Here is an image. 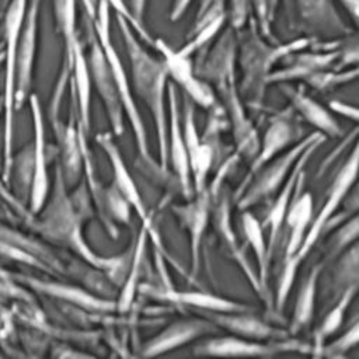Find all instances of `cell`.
Wrapping results in <instances>:
<instances>
[{
    "instance_id": "39",
    "label": "cell",
    "mask_w": 359,
    "mask_h": 359,
    "mask_svg": "<svg viewBox=\"0 0 359 359\" xmlns=\"http://www.w3.org/2000/svg\"><path fill=\"white\" fill-rule=\"evenodd\" d=\"M358 76V67L353 66L352 69H342V70H335V69H325V70H320L313 73L311 76H309L304 81L318 90V91H324L328 90L331 87L344 84V83H349L352 80H355Z\"/></svg>"
},
{
    "instance_id": "13",
    "label": "cell",
    "mask_w": 359,
    "mask_h": 359,
    "mask_svg": "<svg viewBox=\"0 0 359 359\" xmlns=\"http://www.w3.org/2000/svg\"><path fill=\"white\" fill-rule=\"evenodd\" d=\"M293 4L296 27L307 38L317 41V36H325V41H332L353 32L332 0H293Z\"/></svg>"
},
{
    "instance_id": "15",
    "label": "cell",
    "mask_w": 359,
    "mask_h": 359,
    "mask_svg": "<svg viewBox=\"0 0 359 359\" xmlns=\"http://www.w3.org/2000/svg\"><path fill=\"white\" fill-rule=\"evenodd\" d=\"M300 132L302 130L299 128V123L296 122L293 114L290 112V108L282 111L280 114L275 115L271 119V122L264 133V137L258 144V150H257L255 156L251 158L250 170L245 174L243 182L240 184V187L234 195V201L244 191V188L248 185L251 178L269 160L276 157L282 150L292 146V143H294L300 137Z\"/></svg>"
},
{
    "instance_id": "33",
    "label": "cell",
    "mask_w": 359,
    "mask_h": 359,
    "mask_svg": "<svg viewBox=\"0 0 359 359\" xmlns=\"http://www.w3.org/2000/svg\"><path fill=\"white\" fill-rule=\"evenodd\" d=\"M323 268H324V261L314 264L300 285V289H299L296 300H294L290 327L287 331L290 335L299 334L304 327H307L310 324V321L313 318L316 296H317V286H318V279L323 272Z\"/></svg>"
},
{
    "instance_id": "21",
    "label": "cell",
    "mask_w": 359,
    "mask_h": 359,
    "mask_svg": "<svg viewBox=\"0 0 359 359\" xmlns=\"http://www.w3.org/2000/svg\"><path fill=\"white\" fill-rule=\"evenodd\" d=\"M137 292L149 299L195 309L198 311H251L252 307L248 304L230 300L208 292H195V290H175L172 287H161L151 285H139Z\"/></svg>"
},
{
    "instance_id": "37",
    "label": "cell",
    "mask_w": 359,
    "mask_h": 359,
    "mask_svg": "<svg viewBox=\"0 0 359 359\" xmlns=\"http://www.w3.org/2000/svg\"><path fill=\"white\" fill-rule=\"evenodd\" d=\"M338 262L335 266V272L332 275V292L335 297L349 285L358 283L359 279V251L358 245L351 244L344 252L338 257Z\"/></svg>"
},
{
    "instance_id": "19",
    "label": "cell",
    "mask_w": 359,
    "mask_h": 359,
    "mask_svg": "<svg viewBox=\"0 0 359 359\" xmlns=\"http://www.w3.org/2000/svg\"><path fill=\"white\" fill-rule=\"evenodd\" d=\"M194 102L185 95L182 104V136L188 156L189 172L194 192H199L206 187V178L213 165V158L216 151L210 144L202 140L196 122H195V109Z\"/></svg>"
},
{
    "instance_id": "32",
    "label": "cell",
    "mask_w": 359,
    "mask_h": 359,
    "mask_svg": "<svg viewBox=\"0 0 359 359\" xmlns=\"http://www.w3.org/2000/svg\"><path fill=\"white\" fill-rule=\"evenodd\" d=\"M70 87L76 95L77 116L84 132L88 135L91 129V77L87 65V57L84 55L83 46L79 42L73 49L72 73L69 80Z\"/></svg>"
},
{
    "instance_id": "28",
    "label": "cell",
    "mask_w": 359,
    "mask_h": 359,
    "mask_svg": "<svg viewBox=\"0 0 359 359\" xmlns=\"http://www.w3.org/2000/svg\"><path fill=\"white\" fill-rule=\"evenodd\" d=\"M215 202H216V205H215V227H216V230L220 236L222 243L224 244V248L231 255V258L236 259L237 265L241 268V271L247 276L252 289L268 304V302H269L268 293L264 290V287L259 282L258 273L255 272V269L251 268L250 262L247 261V257L244 255L243 248L238 245V243L236 240L234 230H233V226H231V205H230L231 201H230V196L223 194L219 199L216 198Z\"/></svg>"
},
{
    "instance_id": "47",
    "label": "cell",
    "mask_w": 359,
    "mask_h": 359,
    "mask_svg": "<svg viewBox=\"0 0 359 359\" xmlns=\"http://www.w3.org/2000/svg\"><path fill=\"white\" fill-rule=\"evenodd\" d=\"M191 3H192V0H172L170 15H168L170 20L174 22V21H178L180 18H182V15L185 14V11L188 10Z\"/></svg>"
},
{
    "instance_id": "6",
    "label": "cell",
    "mask_w": 359,
    "mask_h": 359,
    "mask_svg": "<svg viewBox=\"0 0 359 359\" xmlns=\"http://www.w3.org/2000/svg\"><path fill=\"white\" fill-rule=\"evenodd\" d=\"M28 0H10L1 20L3 22V146H1V180L10 182V170L14 154V129H15V57L21 28L25 18Z\"/></svg>"
},
{
    "instance_id": "46",
    "label": "cell",
    "mask_w": 359,
    "mask_h": 359,
    "mask_svg": "<svg viewBox=\"0 0 359 359\" xmlns=\"http://www.w3.org/2000/svg\"><path fill=\"white\" fill-rule=\"evenodd\" d=\"M50 349H52L50 355L56 356V358H86V356H90V353H86V352H81V351H74L73 348H70L65 344H60V342H55Z\"/></svg>"
},
{
    "instance_id": "20",
    "label": "cell",
    "mask_w": 359,
    "mask_h": 359,
    "mask_svg": "<svg viewBox=\"0 0 359 359\" xmlns=\"http://www.w3.org/2000/svg\"><path fill=\"white\" fill-rule=\"evenodd\" d=\"M213 198L205 187L202 191L195 192V198L184 205H174L172 212L187 230L189 236V255H191V273L195 278L201 265V247L203 236L210 219Z\"/></svg>"
},
{
    "instance_id": "14",
    "label": "cell",
    "mask_w": 359,
    "mask_h": 359,
    "mask_svg": "<svg viewBox=\"0 0 359 359\" xmlns=\"http://www.w3.org/2000/svg\"><path fill=\"white\" fill-rule=\"evenodd\" d=\"M17 282L34 290L39 294L48 296L49 299H55L59 302L69 303L77 309H83L86 311L94 313H112L116 311L115 300L107 299L104 296H97L90 290L83 287L69 285L57 280H48L38 276L21 273V272H8Z\"/></svg>"
},
{
    "instance_id": "43",
    "label": "cell",
    "mask_w": 359,
    "mask_h": 359,
    "mask_svg": "<svg viewBox=\"0 0 359 359\" xmlns=\"http://www.w3.org/2000/svg\"><path fill=\"white\" fill-rule=\"evenodd\" d=\"M248 1H250V7L255 13L254 20L257 22V27L261 35L265 39H271L272 42H275L272 35V20L275 17V11L271 6V1L269 0H248Z\"/></svg>"
},
{
    "instance_id": "24",
    "label": "cell",
    "mask_w": 359,
    "mask_h": 359,
    "mask_svg": "<svg viewBox=\"0 0 359 359\" xmlns=\"http://www.w3.org/2000/svg\"><path fill=\"white\" fill-rule=\"evenodd\" d=\"M167 146H168V158L175 175V180L180 185V189L185 198L191 196L192 181L188 164L187 149L182 136L181 115L178 105V94L174 84H168V118H167Z\"/></svg>"
},
{
    "instance_id": "25",
    "label": "cell",
    "mask_w": 359,
    "mask_h": 359,
    "mask_svg": "<svg viewBox=\"0 0 359 359\" xmlns=\"http://www.w3.org/2000/svg\"><path fill=\"white\" fill-rule=\"evenodd\" d=\"M217 327L205 317L178 320L150 338L142 348V356H157L174 351L199 337L213 334Z\"/></svg>"
},
{
    "instance_id": "16",
    "label": "cell",
    "mask_w": 359,
    "mask_h": 359,
    "mask_svg": "<svg viewBox=\"0 0 359 359\" xmlns=\"http://www.w3.org/2000/svg\"><path fill=\"white\" fill-rule=\"evenodd\" d=\"M236 60L237 32L229 25L219 32L209 50H205L198 57L194 69L202 80H209L219 88L230 81H236Z\"/></svg>"
},
{
    "instance_id": "45",
    "label": "cell",
    "mask_w": 359,
    "mask_h": 359,
    "mask_svg": "<svg viewBox=\"0 0 359 359\" xmlns=\"http://www.w3.org/2000/svg\"><path fill=\"white\" fill-rule=\"evenodd\" d=\"M328 108H330L331 112H335V114L342 115V116H345L348 119H352V121H358V109L352 105L344 104L339 100H331L328 102Z\"/></svg>"
},
{
    "instance_id": "29",
    "label": "cell",
    "mask_w": 359,
    "mask_h": 359,
    "mask_svg": "<svg viewBox=\"0 0 359 359\" xmlns=\"http://www.w3.org/2000/svg\"><path fill=\"white\" fill-rule=\"evenodd\" d=\"M217 90L226 102L224 112H227V116L233 126L234 142L237 146L236 151L241 157L252 158L258 150L259 139H258V135H257L251 121L245 115L244 105H243V102L238 97L237 88H236V81H230V83L219 87Z\"/></svg>"
},
{
    "instance_id": "40",
    "label": "cell",
    "mask_w": 359,
    "mask_h": 359,
    "mask_svg": "<svg viewBox=\"0 0 359 359\" xmlns=\"http://www.w3.org/2000/svg\"><path fill=\"white\" fill-rule=\"evenodd\" d=\"M104 213L105 217L115 224V222L128 224L130 219V206L123 199V196L119 194V191L115 188V185H109L104 188Z\"/></svg>"
},
{
    "instance_id": "52",
    "label": "cell",
    "mask_w": 359,
    "mask_h": 359,
    "mask_svg": "<svg viewBox=\"0 0 359 359\" xmlns=\"http://www.w3.org/2000/svg\"><path fill=\"white\" fill-rule=\"evenodd\" d=\"M269 1H271V6H272L273 11L276 13V8H278V3H279V0H269Z\"/></svg>"
},
{
    "instance_id": "5",
    "label": "cell",
    "mask_w": 359,
    "mask_h": 359,
    "mask_svg": "<svg viewBox=\"0 0 359 359\" xmlns=\"http://www.w3.org/2000/svg\"><path fill=\"white\" fill-rule=\"evenodd\" d=\"M247 22V28L244 25L241 29L236 31L237 49L243 70V90L250 91L254 100L252 102L259 104L272 67L279 63L283 56L310 48L314 39L300 36L286 43H268L261 35L254 17L250 15Z\"/></svg>"
},
{
    "instance_id": "30",
    "label": "cell",
    "mask_w": 359,
    "mask_h": 359,
    "mask_svg": "<svg viewBox=\"0 0 359 359\" xmlns=\"http://www.w3.org/2000/svg\"><path fill=\"white\" fill-rule=\"evenodd\" d=\"M306 180L304 170L299 174L294 192L292 196V203H289L283 226H286V247H285V259L294 255L300 247L303 237L307 231V227L313 215V198L310 192H303Z\"/></svg>"
},
{
    "instance_id": "17",
    "label": "cell",
    "mask_w": 359,
    "mask_h": 359,
    "mask_svg": "<svg viewBox=\"0 0 359 359\" xmlns=\"http://www.w3.org/2000/svg\"><path fill=\"white\" fill-rule=\"evenodd\" d=\"M153 46L160 52L168 77L184 90L185 95L194 104L202 108H210L216 102L212 88L196 74L189 56L181 55L160 38L154 39Z\"/></svg>"
},
{
    "instance_id": "34",
    "label": "cell",
    "mask_w": 359,
    "mask_h": 359,
    "mask_svg": "<svg viewBox=\"0 0 359 359\" xmlns=\"http://www.w3.org/2000/svg\"><path fill=\"white\" fill-rule=\"evenodd\" d=\"M147 240H149V234H147L146 229L142 226L136 240L133 241L130 262H129L126 275L121 283L122 289L119 292L118 299L115 300L116 311H121V313L128 311L133 304V299L137 292L139 279H140V273H142V264H143V257L146 252Z\"/></svg>"
},
{
    "instance_id": "18",
    "label": "cell",
    "mask_w": 359,
    "mask_h": 359,
    "mask_svg": "<svg viewBox=\"0 0 359 359\" xmlns=\"http://www.w3.org/2000/svg\"><path fill=\"white\" fill-rule=\"evenodd\" d=\"M53 17L56 29L63 41V60L59 79L56 81L52 98H50V112H57L60 102L70 80L73 49L80 42L77 35V0H52Z\"/></svg>"
},
{
    "instance_id": "35",
    "label": "cell",
    "mask_w": 359,
    "mask_h": 359,
    "mask_svg": "<svg viewBox=\"0 0 359 359\" xmlns=\"http://www.w3.org/2000/svg\"><path fill=\"white\" fill-rule=\"evenodd\" d=\"M358 292V283H352L346 286L338 296L334 303V306L330 309V311L325 314L317 330L314 331V342L311 345L310 353L314 356H318V352L321 346L325 344V339L334 335L339 327L344 323V317L346 310L349 309L355 294Z\"/></svg>"
},
{
    "instance_id": "38",
    "label": "cell",
    "mask_w": 359,
    "mask_h": 359,
    "mask_svg": "<svg viewBox=\"0 0 359 359\" xmlns=\"http://www.w3.org/2000/svg\"><path fill=\"white\" fill-rule=\"evenodd\" d=\"M358 231H359V219L355 212L352 213L351 217H346L334 229V233L328 240L325 261L337 258L351 244H353L358 237Z\"/></svg>"
},
{
    "instance_id": "41",
    "label": "cell",
    "mask_w": 359,
    "mask_h": 359,
    "mask_svg": "<svg viewBox=\"0 0 359 359\" xmlns=\"http://www.w3.org/2000/svg\"><path fill=\"white\" fill-rule=\"evenodd\" d=\"M227 0H201L195 20L192 22V27L188 31V35L194 34L203 25L213 22V21H223L227 20Z\"/></svg>"
},
{
    "instance_id": "11",
    "label": "cell",
    "mask_w": 359,
    "mask_h": 359,
    "mask_svg": "<svg viewBox=\"0 0 359 359\" xmlns=\"http://www.w3.org/2000/svg\"><path fill=\"white\" fill-rule=\"evenodd\" d=\"M27 104L31 109L32 118V140H31V158H32V177L28 196V210L35 215L45 203L49 189L50 178L48 170V146L45 136V119L39 98L31 93Z\"/></svg>"
},
{
    "instance_id": "26",
    "label": "cell",
    "mask_w": 359,
    "mask_h": 359,
    "mask_svg": "<svg viewBox=\"0 0 359 359\" xmlns=\"http://www.w3.org/2000/svg\"><path fill=\"white\" fill-rule=\"evenodd\" d=\"M202 317L212 321L217 328L229 331L231 335L255 339V341H275L290 337L282 328L271 325L269 323L258 318L250 311H199Z\"/></svg>"
},
{
    "instance_id": "4",
    "label": "cell",
    "mask_w": 359,
    "mask_h": 359,
    "mask_svg": "<svg viewBox=\"0 0 359 359\" xmlns=\"http://www.w3.org/2000/svg\"><path fill=\"white\" fill-rule=\"evenodd\" d=\"M81 1H83V7L88 11V14L91 17V24H93L94 32L98 38V42L102 48V52H104L105 59L108 62V66L111 69V73H112V77H114V81H115V86H116L118 94H119V100H121V104H122V108H123V114L126 115V119L130 123V128L133 130L137 153H139L142 161L146 165H149L153 172L165 174L167 171H164L160 167V164L150 154L146 128H144L143 119L140 116L139 108L135 102L128 73L123 69L122 60H121V57H119L114 43H112L111 29H109L111 28L109 6L105 0H98L95 7L93 6L91 0H81Z\"/></svg>"
},
{
    "instance_id": "31",
    "label": "cell",
    "mask_w": 359,
    "mask_h": 359,
    "mask_svg": "<svg viewBox=\"0 0 359 359\" xmlns=\"http://www.w3.org/2000/svg\"><path fill=\"white\" fill-rule=\"evenodd\" d=\"M283 94L290 101L292 111H296L307 123L314 126L324 136L338 137L342 135V128L331 114V111L321 104H318L313 97H310L302 86L290 87L283 86Z\"/></svg>"
},
{
    "instance_id": "9",
    "label": "cell",
    "mask_w": 359,
    "mask_h": 359,
    "mask_svg": "<svg viewBox=\"0 0 359 359\" xmlns=\"http://www.w3.org/2000/svg\"><path fill=\"white\" fill-rule=\"evenodd\" d=\"M97 143L101 146V149L104 150V153L107 154L109 164L112 167V172H114V185L115 188L119 191V194L123 196V199L129 203L130 209H133L136 212V215L139 216V219L142 220V226L146 229L149 238L153 241L154 247L158 248V252L163 254L164 257H168V252L164 250L161 238L158 236V233L156 231V229L153 227L151 223V217L150 213L140 196L139 188L135 182V180L132 178L119 149L116 147L112 136L109 132H104V133H98L95 136Z\"/></svg>"
},
{
    "instance_id": "27",
    "label": "cell",
    "mask_w": 359,
    "mask_h": 359,
    "mask_svg": "<svg viewBox=\"0 0 359 359\" xmlns=\"http://www.w3.org/2000/svg\"><path fill=\"white\" fill-rule=\"evenodd\" d=\"M304 50V49H302ZM292 52L280 59L282 67L272 70L266 79L268 84L285 83L290 80H306L316 72L331 69L338 59V46L335 49H314V52Z\"/></svg>"
},
{
    "instance_id": "36",
    "label": "cell",
    "mask_w": 359,
    "mask_h": 359,
    "mask_svg": "<svg viewBox=\"0 0 359 359\" xmlns=\"http://www.w3.org/2000/svg\"><path fill=\"white\" fill-rule=\"evenodd\" d=\"M241 227H243L245 240H247L250 248L252 250V254L257 258V262H258L257 273H258L259 282H261L264 290L268 293L266 280H268V275H269L271 259L268 257V247H266V240L264 236V227L259 223V220L248 209H244V212L241 215Z\"/></svg>"
},
{
    "instance_id": "10",
    "label": "cell",
    "mask_w": 359,
    "mask_h": 359,
    "mask_svg": "<svg viewBox=\"0 0 359 359\" xmlns=\"http://www.w3.org/2000/svg\"><path fill=\"white\" fill-rule=\"evenodd\" d=\"M285 351H300L310 353L311 345L292 337L269 342L248 339L237 335L209 338L192 349L198 356H272Z\"/></svg>"
},
{
    "instance_id": "7",
    "label": "cell",
    "mask_w": 359,
    "mask_h": 359,
    "mask_svg": "<svg viewBox=\"0 0 359 359\" xmlns=\"http://www.w3.org/2000/svg\"><path fill=\"white\" fill-rule=\"evenodd\" d=\"M323 133L313 132L307 135L306 137H302L297 140L293 146H289L285 153L280 156L273 157L269 160L248 182V185L244 188V191L237 196V208L238 209H248L265 198L271 196L286 181L287 175L290 174L293 165L302 156V153L307 149L310 143H313L317 137H320Z\"/></svg>"
},
{
    "instance_id": "1",
    "label": "cell",
    "mask_w": 359,
    "mask_h": 359,
    "mask_svg": "<svg viewBox=\"0 0 359 359\" xmlns=\"http://www.w3.org/2000/svg\"><path fill=\"white\" fill-rule=\"evenodd\" d=\"M91 202L84 181L69 194V187L56 163L55 178L43 206L35 215H29L25 223L45 241L72 251L87 265L101 271L111 282L121 285L130 262L133 243L128 251L114 257H102L93 251L83 234L84 222L91 216Z\"/></svg>"
},
{
    "instance_id": "23",
    "label": "cell",
    "mask_w": 359,
    "mask_h": 359,
    "mask_svg": "<svg viewBox=\"0 0 359 359\" xmlns=\"http://www.w3.org/2000/svg\"><path fill=\"white\" fill-rule=\"evenodd\" d=\"M70 94H72V108H70V116L67 122H62L59 116L50 118V123L57 142V153H59L57 164L62 170V174L67 187L76 185L79 182L80 172L83 171L81 150L79 143L77 105H76V95L72 87H70Z\"/></svg>"
},
{
    "instance_id": "22",
    "label": "cell",
    "mask_w": 359,
    "mask_h": 359,
    "mask_svg": "<svg viewBox=\"0 0 359 359\" xmlns=\"http://www.w3.org/2000/svg\"><path fill=\"white\" fill-rule=\"evenodd\" d=\"M325 140V136L321 135L320 137H317L313 143H310L307 146V149L302 153V156L299 157V160L296 161V164L293 165L290 174L287 175L286 181L283 182V185L280 187L279 194L276 195L275 202L272 203L271 209L268 210L265 219H264V224L262 227L268 230V241H266V247H268V257L272 261V257L276 251V245L280 240V233L283 229V222H285V216L290 203V199L293 196L294 192V187L299 178V174L306 168L307 163L310 161L313 153L318 149V146Z\"/></svg>"
},
{
    "instance_id": "12",
    "label": "cell",
    "mask_w": 359,
    "mask_h": 359,
    "mask_svg": "<svg viewBox=\"0 0 359 359\" xmlns=\"http://www.w3.org/2000/svg\"><path fill=\"white\" fill-rule=\"evenodd\" d=\"M41 0H28L15 57V111L18 112L32 93L38 48V21Z\"/></svg>"
},
{
    "instance_id": "3",
    "label": "cell",
    "mask_w": 359,
    "mask_h": 359,
    "mask_svg": "<svg viewBox=\"0 0 359 359\" xmlns=\"http://www.w3.org/2000/svg\"><path fill=\"white\" fill-rule=\"evenodd\" d=\"M358 158H359L358 146L353 144L352 153L348 156L346 161L342 164L338 174L332 180V184L328 188V195H327L324 205L318 210L317 216L313 220H310V224L307 227V231L303 237L300 247L297 248V251L294 252L293 257L283 259V268H282V272H280V276L278 280V286H276V292H275V307L278 311L283 309V306L287 300V296H289L290 287L293 285V280L296 278L299 265L310 254L311 248L316 245V243L318 241L321 234L328 231L330 227L335 229L338 226V224H334L335 222H342L346 217H349V215L348 216L344 215L337 219L335 212L339 208L344 198L346 196V194L349 192V189L352 188V185L355 184L356 174H358Z\"/></svg>"
},
{
    "instance_id": "42",
    "label": "cell",
    "mask_w": 359,
    "mask_h": 359,
    "mask_svg": "<svg viewBox=\"0 0 359 359\" xmlns=\"http://www.w3.org/2000/svg\"><path fill=\"white\" fill-rule=\"evenodd\" d=\"M359 339V321L355 320L351 327L341 334L337 339L331 341L330 344H324L318 352V356L327 358H342L345 356L352 348L356 346Z\"/></svg>"
},
{
    "instance_id": "51",
    "label": "cell",
    "mask_w": 359,
    "mask_h": 359,
    "mask_svg": "<svg viewBox=\"0 0 359 359\" xmlns=\"http://www.w3.org/2000/svg\"><path fill=\"white\" fill-rule=\"evenodd\" d=\"M0 122H3V97L1 95H0Z\"/></svg>"
},
{
    "instance_id": "8",
    "label": "cell",
    "mask_w": 359,
    "mask_h": 359,
    "mask_svg": "<svg viewBox=\"0 0 359 359\" xmlns=\"http://www.w3.org/2000/svg\"><path fill=\"white\" fill-rule=\"evenodd\" d=\"M84 20H86V29H87L88 45H90L88 56L86 57H87V65L90 70L91 84H94L104 104L114 135L119 136L123 133V108L119 100V94H118L111 69L108 66V62L105 59V55L102 52V48L94 32L91 17L86 8H84Z\"/></svg>"
},
{
    "instance_id": "48",
    "label": "cell",
    "mask_w": 359,
    "mask_h": 359,
    "mask_svg": "<svg viewBox=\"0 0 359 359\" xmlns=\"http://www.w3.org/2000/svg\"><path fill=\"white\" fill-rule=\"evenodd\" d=\"M146 7H147V0H129V10L140 24H143Z\"/></svg>"
},
{
    "instance_id": "50",
    "label": "cell",
    "mask_w": 359,
    "mask_h": 359,
    "mask_svg": "<svg viewBox=\"0 0 359 359\" xmlns=\"http://www.w3.org/2000/svg\"><path fill=\"white\" fill-rule=\"evenodd\" d=\"M8 3H10V0H0V21L4 17V13H6L7 7H8Z\"/></svg>"
},
{
    "instance_id": "2",
    "label": "cell",
    "mask_w": 359,
    "mask_h": 359,
    "mask_svg": "<svg viewBox=\"0 0 359 359\" xmlns=\"http://www.w3.org/2000/svg\"><path fill=\"white\" fill-rule=\"evenodd\" d=\"M116 24L123 39L129 67L130 79L135 93L146 104L154 122L160 167L167 171L168 168V146H167V108H165V93H167V69L163 57L153 56L140 42L130 24L119 14H115Z\"/></svg>"
},
{
    "instance_id": "49",
    "label": "cell",
    "mask_w": 359,
    "mask_h": 359,
    "mask_svg": "<svg viewBox=\"0 0 359 359\" xmlns=\"http://www.w3.org/2000/svg\"><path fill=\"white\" fill-rule=\"evenodd\" d=\"M339 1L351 15L353 24L356 25L359 20V0H339Z\"/></svg>"
},
{
    "instance_id": "44",
    "label": "cell",
    "mask_w": 359,
    "mask_h": 359,
    "mask_svg": "<svg viewBox=\"0 0 359 359\" xmlns=\"http://www.w3.org/2000/svg\"><path fill=\"white\" fill-rule=\"evenodd\" d=\"M105 1L108 3L109 7H112V8L115 10V14L122 15V17L130 24V27L135 29V32L139 35L140 39H144L147 43L153 45L154 39L150 36V34L147 32V29L144 28V25L140 24V22L133 17V14H132L130 10L128 8V6L123 3V0H105Z\"/></svg>"
}]
</instances>
